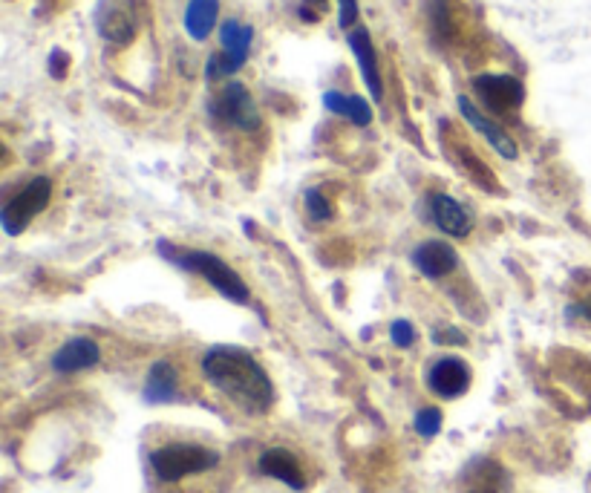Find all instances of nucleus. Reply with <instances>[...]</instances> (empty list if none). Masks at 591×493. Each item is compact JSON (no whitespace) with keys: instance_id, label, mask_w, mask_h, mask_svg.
<instances>
[{"instance_id":"nucleus-1","label":"nucleus","mask_w":591,"mask_h":493,"mask_svg":"<svg viewBox=\"0 0 591 493\" xmlns=\"http://www.w3.org/2000/svg\"><path fill=\"white\" fill-rule=\"evenodd\" d=\"M202 375L214 384L234 407L248 416H263L274 404V387L269 372L254 355L240 346H214L202 358Z\"/></svg>"},{"instance_id":"nucleus-2","label":"nucleus","mask_w":591,"mask_h":493,"mask_svg":"<svg viewBox=\"0 0 591 493\" xmlns=\"http://www.w3.org/2000/svg\"><path fill=\"white\" fill-rule=\"evenodd\" d=\"M159 251L171 263H176L179 269L199 274L222 297H228L234 303H248L251 300V292H248V286L243 283V277L234 272L228 263H222L217 254H211V251H194V248H173L171 243H159Z\"/></svg>"},{"instance_id":"nucleus-3","label":"nucleus","mask_w":591,"mask_h":493,"mask_svg":"<svg viewBox=\"0 0 591 493\" xmlns=\"http://www.w3.org/2000/svg\"><path fill=\"white\" fill-rule=\"evenodd\" d=\"M220 465V456L202 444L173 442L150 453V468L162 482H179L185 476H197Z\"/></svg>"},{"instance_id":"nucleus-4","label":"nucleus","mask_w":591,"mask_h":493,"mask_svg":"<svg viewBox=\"0 0 591 493\" xmlns=\"http://www.w3.org/2000/svg\"><path fill=\"white\" fill-rule=\"evenodd\" d=\"M251 41H254V29L240 21H225L220 26V55H211L208 58V67H205V75L211 81L217 78H228L237 70H243L248 61V50H251Z\"/></svg>"},{"instance_id":"nucleus-5","label":"nucleus","mask_w":591,"mask_h":493,"mask_svg":"<svg viewBox=\"0 0 591 493\" xmlns=\"http://www.w3.org/2000/svg\"><path fill=\"white\" fill-rule=\"evenodd\" d=\"M52 199V182L47 176H35L18 197L6 202V208L0 211V225L9 237L21 234L29 222L35 220Z\"/></svg>"},{"instance_id":"nucleus-6","label":"nucleus","mask_w":591,"mask_h":493,"mask_svg":"<svg viewBox=\"0 0 591 493\" xmlns=\"http://www.w3.org/2000/svg\"><path fill=\"white\" fill-rule=\"evenodd\" d=\"M211 113H214V119L231 124V127H237V130H246V133L260 127L257 104L251 99L246 84H240V81H231L220 96L211 101Z\"/></svg>"},{"instance_id":"nucleus-7","label":"nucleus","mask_w":591,"mask_h":493,"mask_svg":"<svg viewBox=\"0 0 591 493\" xmlns=\"http://www.w3.org/2000/svg\"><path fill=\"white\" fill-rule=\"evenodd\" d=\"M473 90L482 99V104L499 116L517 113L522 101H525V84L514 75H476Z\"/></svg>"},{"instance_id":"nucleus-8","label":"nucleus","mask_w":591,"mask_h":493,"mask_svg":"<svg viewBox=\"0 0 591 493\" xmlns=\"http://www.w3.org/2000/svg\"><path fill=\"white\" fill-rule=\"evenodd\" d=\"M96 26H99L104 41H110L116 47H127L139 29L133 0H101L96 6Z\"/></svg>"},{"instance_id":"nucleus-9","label":"nucleus","mask_w":591,"mask_h":493,"mask_svg":"<svg viewBox=\"0 0 591 493\" xmlns=\"http://www.w3.org/2000/svg\"><path fill=\"white\" fill-rule=\"evenodd\" d=\"M427 387L439 398H459L468 393L470 387V367L468 361L456 355H444L439 361L430 364L427 370Z\"/></svg>"},{"instance_id":"nucleus-10","label":"nucleus","mask_w":591,"mask_h":493,"mask_svg":"<svg viewBox=\"0 0 591 493\" xmlns=\"http://www.w3.org/2000/svg\"><path fill=\"white\" fill-rule=\"evenodd\" d=\"M456 104H459V113L465 116V122H468L470 127L476 130V133H482V136L488 139V145H491V148L496 150L502 159H517L519 156L517 142H514V139H511V136H508L502 127H499V124L491 122V119H488V116H485V113H482V110H479V107H476V104L468 99V96H459V101H456Z\"/></svg>"},{"instance_id":"nucleus-11","label":"nucleus","mask_w":591,"mask_h":493,"mask_svg":"<svg viewBox=\"0 0 591 493\" xmlns=\"http://www.w3.org/2000/svg\"><path fill=\"white\" fill-rule=\"evenodd\" d=\"M101 349L93 338H70L52 355V370L67 375V372L93 370L99 364Z\"/></svg>"},{"instance_id":"nucleus-12","label":"nucleus","mask_w":591,"mask_h":493,"mask_svg":"<svg viewBox=\"0 0 591 493\" xmlns=\"http://www.w3.org/2000/svg\"><path fill=\"white\" fill-rule=\"evenodd\" d=\"M430 214H433V222L450 237H468L473 231V222H476L470 208H465L459 199L447 197V194H436L430 199Z\"/></svg>"},{"instance_id":"nucleus-13","label":"nucleus","mask_w":591,"mask_h":493,"mask_svg":"<svg viewBox=\"0 0 591 493\" xmlns=\"http://www.w3.org/2000/svg\"><path fill=\"white\" fill-rule=\"evenodd\" d=\"M413 263L424 277L439 280L444 274L456 272L459 269V254L453 251V246H447L444 240H427L413 251Z\"/></svg>"},{"instance_id":"nucleus-14","label":"nucleus","mask_w":591,"mask_h":493,"mask_svg":"<svg viewBox=\"0 0 591 493\" xmlns=\"http://www.w3.org/2000/svg\"><path fill=\"white\" fill-rule=\"evenodd\" d=\"M346 44L352 47L355 58H358V67H361V75H364V84L370 87L372 99L381 101L384 99V84H381V73H378V58H375V50H372V38L367 29H352L346 35Z\"/></svg>"},{"instance_id":"nucleus-15","label":"nucleus","mask_w":591,"mask_h":493,"mask_svg":"<svg viewBox=\"0 0 591 493\" xmlns=\"http://www.w3.org/2000/svg\"><path fill=\"white\" fill-rule=\"evenodd\" d=\"M260 470H263L266 476H271V479H280V482L289 485L292 491H303V485H306L295 453H289V450H283V447L266 450V453L260 456Z\"/></svg>"},{"instance_id":"nucleus-16","label":"nucleus","mask_w":591,"mask_h":493,"mask_svg":"<svg viewBox=\"0 0 591 493\" xmlns=\"http://www.w3.org/2000/svg\"><path fill=\"white\" fill-rule=\"evenodd\" d=\"M323 107L332 110L335 116H344V119L358 124V127H370L372 124L370 101L361 99V96H346V93H338V90H329V93H323Z\"/></svg>"},{"instance_id":"nucleus-17","label":"nucleus","mask_w":591,"mask_h":493,"mask_svg":"<svg viewBox=\"0 0 591 493\" xmlns=\"http://www.w3.org/2000/svg\"><path fill=\"white\" fill-rule=\"evenodd\" d=\"M176 390H179V375L173 370V364L156 361L145 381V398L150 404H168L176 398Z\"/></svg>"},{"instance_id":"nucleus-18","label":"nucleus","mask_w":591,"mask_h":493,"mask_svg":"<svg viewBox=\"0 0 591 493\" xmlns=\"http://www.w3.org/2000/svg\"><path fill=\"white\" fill-rule=\"evenodd\" d=\"M220 18V0H191L185 9V32L194 41H205Z\"/></svg>"},{"instance_id":"nucleus-19","label":"nucleus","mask_w":591,"mask_h":493,"mask_svg":"<svg viewBox=\"0 0 591 493\" xmlns=\"http://www.w3.org/2000/svg\"><path fill=\"white\" fill-rule=\"evenodd\" d=\"M416 430H419L424 439L439 436V430H442V410L439 407H424L421 413H416Z\"/></svg>"},{"instance_id":"nucleus-20","label":"nucleus","mask_w":591,"mask_h":493,"mask_svg":"<svg viewBox=\"0 0 591 493\" xmlns=\"http://www.w3.org/2000/svg\"><path fill=\"white\" fill-rule=\"evenodd\" d=\"M390 338H393L395 346L407 349V346L416 344V329H413V323L395 321L393 326H390Z\"/></svg>"},{"instance_id":"nucleus-21","label":"nucleus","mask_w":591,"mask_h":493,"mask_svg":"<svg viewBox=\"0 0 591 493\" xmlns=\"http://www.w3.org/2000/svg\"><path fill=\"white\" fill-rule=\"evenodd\" d=\"M306 208H309L312 220H329V217H332V208H329V202L323 199L321 191H306Z\"/></svg>"},{"instance_id":"nucleus-22","label":"nucleus","mask_w":591,"mask_h":493,"mask_svg":"<svg viewBox=\"0 0 591 493\" xmlns=\"http://www.w3.org/2000/svg\"><path fill=\"white\" fill-rule=\"evenodd\" d=\"M338 6H341V15H338V24L341 29H352L355 21H358V0H338Z\"/></svg>"},{"instance_id":"nucleus-23","label":"nucleus","mask_w":591,"mask_h":493,"mask_svg":"<svg viewBox=\"0 0 591 493\" xmlns=\"http://www.w3.org/2000/svg\"><path fill=\"white\" fill-rule=\"evenodd\" d=\"M323 12H326V0H303L300 3V18H306V21H318Z\"/></svg>"},{"instance_id":"nucleus-24","label":"nucleus","mask_w":591,"mask_h":493,"mask_svg":"<svg viewBox=\"0 0 591 493\" xmlns=\"http://www.w3.org/2000/svg\"><path fill=\"white\" fill-rule=\"evenodd\" d=\"M67 67H70V55H64L61 50H52L50 55V73L52 78H64L67 73Z\"/></svg>"},{"instance_id":"nucleus-25","label":"nucleus","mask_w":591,"mask_h":493,"mask_svg":"<svg viewBox=\"0 0 591 493\" xmlns=\"http://www.w3.org/2000/svg\"><path fill=\"white\" fill-rule=\"evenodd\" d=\"M470 493H482V491H470Z\"/></svg>"}]
</instances>
